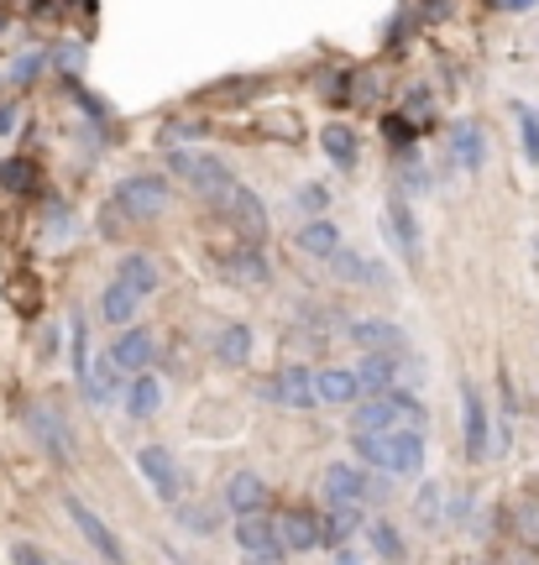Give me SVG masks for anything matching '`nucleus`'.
<instances>
[{
  "mask_svg": "<svg viewBox=\"0 0 539 565\" xmlns=\"http://www.w3.org/2000/svg\"><path fill=\"white\" fill-rule=\"evenodd\" d=\"M137 294H131V288H126V282L120 278H110L101 288V320L105 324H116V330H131V324H137Z\"/></svg>",
  "mask_w": 539,
  "mask_h": 565,
  "instance_id": "nucleus-31",
  "label": "nucleus"
},
{
  "mask_svg": "<svg viewBox=\"0 0 539 565\" xmlns=\"http://www.w3.org/2000/svg\"><path fill=\"white\" fill-rule=\"evenodd\" d=\"M514 126H519V141H524V162L539 168V110L535 105L514 100Z\"/></svg>",
  "mask_w": 539,
  "mask_h": 565,
  "instance_id": "nucleus-37",
  "label": "nucleus"
},
{
  "mask_svg": "<svg viewBox=\"0 0 539 565\" xmlns=\"http://www.w3.org/2000/svg\"><path fill=\"white\" fill-rule=\"evenodd\" d=\"M535 263H539V231H535Z\"/></svg>",
  "mask_w": 539,
  "mask_h": 565,
  "instance_id": "nucleus-54",
  "label": "nucleus"
},
{
  "mask_svg": "<svg viewBox=\"0 0 539 565\" xmlns=\"http://www.w3.org/2000/svg\"><path fill=\"white\" fill-rule=\"evenodd\" d=\"M47 63L59 68L68 84H80V68H84V47L80 42H59V47H47Z\"/></svg>",
  "mask_w": 539,
  "mask_h": 565,
  "instance_id": "nucleus-42",
  "label": "nucleus"
},
{
  "mask_svg": "<svg viewBox=\"0 0 539 565\" xmlns=\"http://www.w3.org/2000/svg\"><path fill=\"white\" fill-rule=\"evenodd\" d=\"M351 450H357L361 466L372 471H388V477H420L424 466V429H388V435H351Z\"/></svg>",
  "mask_w": 539,
  "mask_h": 565,
  "instance_id": "nucleus-2",
  "label": "nucleus"
},
{
  "mask_svg": "<svg viewBox=\"0 0 539 565\" xmlns=\"http://www.w3.org/2000/svg\"><path fill=\"white\" fill-rule=\"evenodd\" d=\"M110 204H116L131 225H152V221H162V215H168L173 189H168V179H162V173H126V179L116 183Z\"/></svg>",
  "mask_w": 539,
  "mask_h": 565,
  "instance_id": "nucleus-4",
  "label": "nucleus"
},
{
  "mask_svg": "<svg viewBox=\"0 0 539 565\" xmlns=\"http://www.w3.org/2000/svg\"><path fill=\"white\" fill-rule=\"evenodd\" d=\"M535 492H539V477H535Z\"/></svg>",
  "mask_w": 539,
  "mask_h": 565,
  "instance_id": "nucleus-55",
  "label": "nucleus"
},
{
  "mask_svg": "<svg viewBox=\"0 0 539 565\" xmlns=\"http://www.w3.org/2000/svg\"><path fill=\"white\" fill-rule=\"evenodd\" d=\"M451 6H456V0H414V11H420L424 26H430V21H445L451 17Z\"/></svg>",
  "mask_w": 539,
  "mask_h": 565,
  "instance_id": "nucleus-48",
  "label": "nucleus"
},
{
  "mask_svg": "<svg viewBox=\"0 0 539 565\" xmlns=\"http://www.w3.org/2000/svg\"><path fill=\"white\" fill-rule=\"evenodd\" d=\"M320 147H325V158L336 162L340 173H357L361 168V141H357V131H351V126L346 121H330L320 131Z\"/></svg>",
  "mask_w": 539,
  "mask_h": 565,
  "instance_id": "nucleus-29",
  "label": "nucleus"
},
{
  "mask_svg": "<svg viewBox=\"0 0 539 565\" xmlns=\"http://www.w3.org/2000/svg\"><path fill=\"white\" fill-rule=\"evenodd\" d=\"M68 341H74V383H84V377H89V362H95V356H89V324H84V315L68 320Z\"/></svg>",
  "mask_w": 539,
  "mask_h": 565,
  "instance_id": "nucleus-40",
  "label": "nucleus"
},
{
  "mask_svg": "<svg viewBox=\"0 0 539 565\" xmlns=\"http://www.w3.org/2000/svg\"><path fill=\"white\" fill-rule=\"evenodd\" d=\"M403 116H409L414 126L435 121V95H430V84H414V89L403 95Z\"/></svg>",
  "mask_w": 539,
  "mask_h": 565,
  "instance_id": "nucleus-44",
  "label": "nucleus"
},
{
  "mask_svg": "<svg viewBox=\"0 0 539 565\" xmlns=\"http://www.w3.org/2000/svg\"><path fill=\"white\" fill-rule=\"evenodd\" d=\"M461 440H466V461L482 466L498 456V435H493V404L482 398V387L466 377L461 383Z\"/></svg>",
  "mask_w": 539,
  "mask_h": 565,
  "instance_id": "nucleus-6",
  "label": "nucleus"
},
{
  "mask_svg": "<svg viewBox=\"0 0 539 565\" xmlns=\"http://www.w3.org/2000/svg\"><path fill=\"white\" fill-rule=\"evenodd\" d=\"M220 508H225L231 519L262 513V508H267V482H262V471H252V466L231 471V477H225V487H220Z\"/></svg>",
  "mask_w": 539,
  "mask_h": 565,
  "instance_id": "nucleus-18",
  "label": "nucleus"
},
{
  "mask_svg": "<svg viewBox=\"0 0 539 565\" xmlns=\"http://www.w3.org/2000/svg\"><path fill=\"white\" fill-rule=\"evenodd\" d=\"M0 189L11 194V200H27V194H38V162L32 158H0Z\"/></svg>",
  "mask_w": 539,
  "mask_h": 565,
  "instance_id": "nucleus-32",
  "label": "nucleus"
},
{
  "mask_svg": "<svg viewBox=\"0 0 539 565\" xmlns=\"http://www.w3.org/2000/svg\"><path fill=\"white\" fill-rule=\"evenodd\" d=\"M137 471L152 482V492H158V503H183V487H189V477H183V466L173 461V450L168 445H141L137 450Z\"/></svg>",
  "mask_w": 539,
  "mask_h": 565,
  "instance_id": "nucleus-13",
  "label": "nucleus"
},
{
  "mask_svg": "<svg viewBox=\"0 0 539 565\" xmlns=\"http://www.w3.org/2000/svg\"><path fill=\"white\" fill-rule=\"evenodd\" d=\"M320 492L330 508H346V503H361L372 508V466L361 461H330L320 471Z\"/></svg>",
  "mask_w": 539,
  "mask_h": 565,
  "instance_id": "nucleus-11",
  "label": "nucleus"
},
{
  "mask_svg": "<svg viewBox=\"0 0 539 565\" xmlns=\"http://www.w3.org/2000/svg\"><path fill=\"white\" fill-rule=\"evenodd\" d=\"M162 162H168V173H173V179L189 183V189H194L204 204H215V210L241 189L236 168H231L225 158H215V152H194V147H168V158H162Z\"/></svg>",
  "mask_w": 539,
  "mask_h": 565,
  "instance_id": "nucleus-1",
  "label": "nucleus"
},
{
  "mask_svg": "<svg viewBox=\"0 0 539 565\" xmlns=\"http://www.w3.org/2000/svg\"><path fill=\"white\" fill-rule=\"evenodd\" d=\"M126 383H131V377H126V372L110 362V351H105V356L89 362V377L80 383V393H84V404L89 408H110L120 393H126Z\"/></svg>",
  "mask_w": 539,
  "mask_h": 565,
  "instance_id": "nucleus-21",
  "label": "nucleus"
},
{
  "mask_svg": "<svg viewBox=\"0 0 539 565\" xmlns=\"http://www.w3.org/2000/svg\"><path fill=\"white\" fill-rule=\"evenodd\" d=\"M403 351H361L357 356V377L367 398H382V393H399L403 387Z\"/></svg>",
  "mask_w": 539,
  "mask_h": 565,
  "instance_id": "nucleus-14",
  "label": "nucleus"
},
{
  "mask_svg": "<svg viewBox=\"0 0 539 565\" xmlns=\"http://www.w3.org/2000/svg\"><path fill=\"white\" fill-rule=\"evenodd\" d=\"M367 545L378 550L388 565H403V561H409V545H403V534L388 524V519H367Z\"/></svg>",
  "mask_w": 539,
  "mask_h": 565,
  "instance_id": "nucleus-34",
  "label": "nucleus"
},
{
  "mask_svg": "<svg viewBox=\"0 0 539 565\" xmlns=\"http://www.w3.org/2000/svg\"><path fill=\"white\" fill-rule=\"evenodd\" d=\"M340 246H346V242H340V225L336 221H304L299 236H294V252H299V257H315V263H330Z\"/></svg>",
  "mask_w": 539,
  "mask_h": 565,
  "instance_id": "nucleus-28",
  "label": "nucleus"
},
{
  "mask_svg": "<svg viewBox=\"0 0 539 565\" xmlns=\"http://www.w3.org/2000/svg\"><path fill=\"white\" fill-rule=\"evenodd\" d=\"M116 278L137 294V299H152L162 288V267L152 263V252H120V263H116Z\"/></svg>",
  "mask_w": 539,
  "mask_h": 565,
  "instance_id": "nucleus-24",
  "label": "nucleus"
},
{
  "mask_svg": "<svg viewBox=\"0 0 539 565\" xmlns=\"http://www.w3.org/2000/svg\"><path fill=\"white\" fill-rule=\"evenodd\" d=\"M21 424H27V435L38 440V450L47 456V461H59V466L74 461V429H68V419H63L59 408L27 404L21 408Z\"/></svg>",
  "mask_w": 539,
  "mask_h": 565,
  "instance_id": "nucleus-10",
  "label": "nucleus"
},
{
  "mask_svg": "<svg viewBox=\"0 0 539 565\" xmlns=\"http://www.w3.org/2000/svg\"><path fill=\"white\" fill-rule=\"evenodd\" d=\"M414 519H420V529H430V534L445 524V487L440 482L420 487V498H414Z\"/></svg>",
  "mask_w": 539,
  "mask_h": 565,
  "instance_id": "nucleus-36",
  "label": "nucleus"
},
{
  "mask_svg": "<svg viewBox=\"0 0 539 565\" xmlns=\"http://www.w3.org/2000/svg\"><path fill=\"white\" fill-rule=\"evenodd\" d=\"M6 32H11V11L0 6V38H6Z\"/></svg>",
  "mask_w": 539,
  "mask_h": 565,
  "instance_id": "nucleus-53",
  "label": "nucleus"
},
{
  "mask_svg": "<svg viewBox=\"0 0 539 565\" xmlns=\"http://www.w3.org/2000/svg\"><path fill=\"white\" fill-rule=\"evenodd\" d=\"M351 84H357V74L351 68H320V79H315V89H320L325 100H351Z\"/></svg>",
  "mask_w": 539,
  "mask_h": 565,
  "instance_id": "nucleus-43",
  "label": "nucleus"
},
{
  "mask_svg": "<svg viewBox=\"0 0 539 565\" xmlns=\"http://www.w3.org/2000/svg\"><path fill=\"white\" fill-rule=\"evenodd\" d=\"M120 408H126V419H137V424L158 419V414H162V383L152 377V372L131 377V383H126V393H120Z\"/></svg>",
  "mask_w": 539,
  "mask_h": 565,
  "instance_id": "nucleus-27",
  "label": "nucleus"
},
{
  "mask_svg": "<svg viewBox=\"0 0 539 565\" xmlns=\"http://www.w3.org/2000/svg\"><path fill=\"white\" fill-rule=\"evenodd\" d=\"M252 345H257V335H252V324L246 320H220L210 351H215L220 366H246L252 362Z\"/></svg>",
  "mask_w": 539,
  "mask_h": 565,
  "instance_id": "nucleus-22",
  "label": "nucleus"
},
{
  "mask_svg": "<svg viewBox=\"0 0 539 565\" xmlns=\"http://www.w3.org/2000/svg\"><path fill=\"white\" fill-rule=\"evenodd\" d=\"M162 555H168V565H189V561H183V555H179V550H173V545H162Z\"/></svg>",
  "mask_w": 539,
  "mask_h": 565,
  "instance_id": "nucleus-52",
  "label": "nucleus"
},
{
  "mask_svg": "<svg viewBox=\"0 0 539 565\" xmlns=\"http://www.w3.org/2000/svg\"><path fill=\"white\" fill-rule=\"evenodd\" d=\"M382 242L393 246L403 257V267H420L424 263V225L420 215H414V204H409V194H388V204H382Z\"/></svg>",
  "mask_w": 539,
  "mask_h": 565,
  "instance_id": "nucleus-7",
  "label": "nucleus"
},
{
  "mask_svg": "<svg viewBox=\"0 0 539 565\" xmlns=\"http://www.w3.org/2000/svg\"><path fill=\"white\" fill-rule=\"evenodd\" d=\"M42 68H53V63H47V53H42V47H32V53H21V58H11V68H6V79L17 84V89H27V84H38V79H42Z\"/></svg>",
  "mask_w": 539,
  "mask_h": 565,
  "instance_id": "nucleus-39",
  "label": "nucleus"
},
{
  "mask_svg": "<svg viewBox=\"0 0 539 565\" xmlns=\"http://www.w3.org/2000/svg\"><path fill=\"white\" fill-rule=\"evenodd\" d=\"M236 545H241V561L246 565H283V534H278V513H246L236 519Z\"/></svg>",
  "mask_w": 539,
  "mask_h": 565,
  "instance_id": "nucleus-9",
  "label": "nucleus"
},
{
  "mask_svg": "<svg viewBox=\"0 0 539 565\" xmlns=\"http://www.w3.org/2000/svg\"><path fill=\"white\" fill-rule=\"evenodd\" d=\"M451 168H461V173H482L487 168V131L477 121L451 126Z\"/></svg>",
  "mask_w": 539,
  "mask_h": 565,
  "instance_id": "nucleus-23",
  "label": "nucleus"
},
{
  "mask_svg": "<svg viewBox=\"0 0 539 565\" xmlns=\"http://www.w3.org/2000/svg\"><path fill=\"white\" fill-rule=\"evenodd\" d=\"M294 210H299V221H325L330 189H325V183H299V189H294Z\"/></svg>",
  "mask_w": 539,
  "mask_h": 565,
  "instance_id": "nucleus-38",
  "label": "nucleus"
},
{
  "mask_svg": "<svg viewBox=\"0 0 539 565\" xmlns=\"http://www.w3.org/2000/svg\"><path fill=\"white\" fill-rule=\"evenodd\" d=\"M173 524H179L183 534H194V540H210V534L220 529V519L210 513V508H200V503H189V498H183V503H173Z\"/></svg>",
  "mask_w": 539,
  "mask_h": 565,
  "instance_id": "nucleus-35",
  "label": "nucleus"
},
{
  "mask_svg": "<svg viewBox=\"0 0 539 565\" xmlns=\"http://www.w3.org/2000/svg\"><path fill=\"white\" fill-rule=\"evenodd\" d=\"M63 513H68V524L80 529V540H84L89 550H95V555H101L105 565H131L126 545L116 540V529L105 524V519H101V513H95L89 503H84L80 492H63Z\"/></svg>",
  "mask_w": 539,
  "mask_h": 565,
  "instance_id": "nucleus-8",
  "label": "nucleus"
},
{
  "mask_svg": "<svg viewBox=\"0 0 539 565\" xmlns=\"http://www.w3.org/2000/svg\"><path fill=\"white\" fill-rule=\"evenodd\" d=\"M340 335L357 345V351H403V345H409L403 324L388 320V315H361V320H346L340 324Z\"/></svg>",
  "mask_w": 539,
  "mask_h": 565,
  "instance_id": "nucleus-16",
  "label": "nucleus"
},
{
  "mask_svg": "<svg viewBox=\"0 0 539 565\" xmlns=\"http://www.w3.org/2000/svg\"><path fill=\"white\" fill-rule=\"evenodd\" d=\"M204 131H210L204 121H168V126H162V147H183V141L204 137Z\"/></svg>",
  "mask_w": 539,
  "mask_h": 565,
  "instance_id": "nucleus-46",
  "label": "nucleus"
},
{
  "mask_svg": "<svg viewBox=\"0 0 539 565\" xmlns=\"http://www.w3.org/2000/svg\"><path fill=\"white\" fill-rule=\"evenodd\" d=\"M477 565H487V561H477Z\"/></svg>",
  "mask_w": 539,
  "mask_h": 565,
  "instance_id": "nucleus-56",
  "label": "nucleus"
},
{
  "mask_svg": "<svg viewBox=\"0 0 539 565\" xmlns=\"http://www.w3.org/2000/svg\"><path fill=\"white\" fill-rule=\"evenodd\" d=\"M278 534H283V550H288V555L325 550V524H320V513H309V508H283Z\"/></svg>",
  "mask_w": 539,
  "mask_h": 565,
  "instance_id": "nucleus-20",
  "label": "nucleus"
},
{
  "mask_svg": "<svg viewBox=\"0 0 539 565\" xmlns=\"http://www.w3.org/2000/svg\"><path fill=\"white\" fill-rule=\"evenodd\" d=\"M215 273L231 282V288H267V282H273V263H267V252H262L257 242L215 252Z\"/></svg>",
  "mask_w": 539,
  "mask_h": 565,
  "instance_id": "nucleus-12",
  "label": "nucleus"
},
{
  "mask_svg": "<svg viewBox=\"0 0 539 565\" xmlns=\"http://www.w3.org/2000/svg\"><path fill=\"white\" fill-rule=\"evenodd\" d=\"M110 362H116L126 377H141V372H152V366H158V335H152L147 324H131V330H120L116 345H110Z\"/></svg>",
  "mask_w": 539,
  "mask_h": 565,
  "instance_id": "nucleus-17",
  "label": "nucleus"
},
{
  "mask_svg": "<svg viewBox=\"0 0 539 565\" xmlns=\"http://www.w3.org/2000/svg\"><path fill=\"white\" fill-rule=\"evenodd\" d=\"M336 565H361V561H357V550H351V545L336 550Z\"/></svg>",
  "mask_w": 539,
  "mask_h": 565,
  "instance_id": "nucleus-51",
  "label": "nucleus"
},
{
  "mask_svg": "<svg viewBox=\"0 0 539 565\" xmlns=\"http://www.w3.org/2000/svg\"><path fill=\"white\" fill-rule=\"evenodd\" d=\"M59 351H63V324H47V330H42V356L59 362Z\"/></svg>",
  "mask_w": 539,
  "mask_h": 565,
  "instance_id": "nucleus-49",
  "label": "nucleus"
},
{
  "mask_svg": "<svg viewBox=\"0 0 539 565\" xmlns=\"http://www.w3.org/2000/svg\"><path fill=\"white\" fill-rule=\"evenodd\" d=\"M74 231H80L74 204H68V200L47 204V215H42V242H47V246H68V242H74Z\"/></svg>",
  "mask_w": 539,
  "mask_h": 565,
  "instance_id": "nucleus-33",
  "label": "nucleus"
},
{
  "mask_svg": "<svg viewBox=\"0 0 539 565\" xmlns=\"http://www.w3.org/2000/svg\"><path fill=\"white\" fill-rule=\"evenodd\" d=\"M498 419L514 429L519 424V387H514V377L508 372H498Z\"/></svg>",
  "mask_w": 539,
  "mask_h": 565,
  "instance_id": "nucleus-45",
  "label": "nucleus"
},
{
  "mask_svg": "<svg viewBox=\"0 0 539 565\" xmlns=\"http://www.w3.org/2000/svg\"><path fill=\"white\" fill-rule=\"evenodd\" d=\"M508 534H514V545L529 550V555H539V492L535 498H519V503H508Z\"/></svg>",
  "mask_w": 539,
  "mask_h": 565,
  "instance_id": "nucleus-30",
  "label": "nucleus"
},
{
  "mask_svg": "<svg viewBox=\"0 0 539 565\" xmlns=\"http://www.w3.org/2000/svg\"><path fill=\"white\" fill-rule=\"evenodd\" d=\"M420 429L424 424V404L409 393V387H399V393H382V398H361L357 408H351V435H388V429Z\"/></svg>",
  "mask_w": 539,
  "mask_h": 565,
  "instance_id": "nucleus-3",
  "label": "nucleus"
},
{
  "mask_svg": "<svg viewBox=\"0 0 539 565\" xmlns=\"http://www.w3.org/2000/svg\"><path fill=\"white\" fill-rule=\"evenodd\" d=\"M367 393H361L357 366H320V404L325 408H357Z\"/></svg>",
  "mask_w": 539,
  "mask_h": 565,
  "instance_id": "nucleus-25",
  "label": "nucleus"
},
{
  "mask_svg": "<svg viewBox=\"0 0 539 565\" xmlns=\"http://www.w3.org/2000/svg\"><path fill=\"white\" fill-rule=\"evenodd\" d=\"M414 26H424V21H420V11H414V0H409V6H399V17L382 26V42H388V47H403V42L414 38Z\"/></svg>",
  "mask_w": 539,
  "mask_h": 565,
  "instance_id": "nucleus-41",
  "label": "nucleus"
},
{
  "mask_svg": "<svg viewBox=\"0 0 539 565\" xmlns=\"http://www.w3.org/2000/svg\"><path fill=\"white\" fill-rule=\"evenodd\" d=\"M330 273H336L340 282H351V288H372V294L393 288V273L382 263H372V257H361L357 246H340L336 257H330Z\"/></svg>",
  "mask_w": 539,
  "mask_h": 565,
  "instance_id": "nucleus-19",
  "label": "nucleus"
},
{
  "mask_svg": "<svg viewBox=\"0 0 539 565\" xmlns=\"http://www.w3.org/2000/svg\"><path fill=\"white\" fill-rule=\"evenodd\" d=\"M6 555H11V565H53L38 545H32V540H11V545H6Z\"/></svg>",
  "mask_w": 539,
  "mask_h": 565,
  "instance_id": "nucleus-47",
  "label": "nucleus"
},
{
  "mask_svg": "<svg viewBox=\"0 0 539 565\" xmlns=\"http://www.w3.org/2000/svg\"><path fill=\"white\" fill-rule=\"evenodd\" d=\"M21 126V105L17 100H0V137H11Z\"/></svg>",
  "mask_w": 539,
  "mask_h": 565,
  "instance_id": "nucleus-50",
  "label": "nucleus"
},
{
  "mask_svg": "<svg viewBox=\"0 0 539 565\" xmlns=\"http://www.w3.org/2000/svg\"><path fill=\"white\" fill-rule=\"evenodd\" d=\"M257 398L267 404L288 408V414H304V408L320 404V366H304V362H283L267 383H257Z\"/></svg>",
  "mask_w": 539,
  "mask_h": 565,
  "instance_id": "nucleus-5",
  "label": "nucleus"
},
{
  "mask_svg": "<svg viewBox=\"0 0 539 565\" xmlns=\"http://www.w3.org/2000/svg\"><path fill=\"white\" fill-rule=\"evenodd\" d=\"M320 524H325V550H346L357 534H367V508H361V503L325 508Z\"/></svg>",
  "mask_w": 539,
  "mask_h": 565,
  "instance_id": "nucleus-26",
  "label": "nucleus"
},
{
  "mask_svg": "<svg viewBox=\"0 0 539 565\" xmlns=\"http://www.w3.org/2000/svg\"><path fill=\"white\" fill-rule=\"evenodd\" d=\"M220 221H231L241 231V242H267V204H262V194L257 189H246V183H241L236 194H231V200L220 204Z\"/></svg>",
  "mask_w": 539,
  "mask_h": 565,
  "instance_id": "nucleus-15",
  "label": "nucleus"
}]
</instances>
